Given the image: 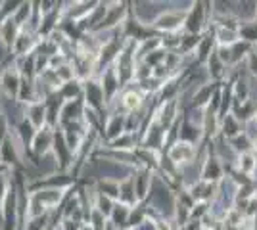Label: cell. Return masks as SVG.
<instances>
[{
    "mask_svg": "<svg viewBox=\"0 0 257 230\" xmlns=\"http://www.w3.org/2000/svg\"><path fill=\"white\" fill-rule=\"evenodd\" d=\"M39 41H41V39H39L37 33H31V31H27V29H22V33L18 37L14 48H12V54L16 56V58H25V56L35 54Z\"/></svg>",
    "mask_w": 257,
    "mask_h": 230,
    "instance_id": "cell-14",
    "label": "cell"
},
{
    "mask_svg": "<svg viewBox=\"0 0 257 230\" xmlns=\"http://www.w3.org/2000/svg\"><path fill=\"white\" fill-rule=\"evenodd\" d=\"M20 4L22 2H2V6H0V20H6V18H12L16 10L20 8Z\"/></svg>",
    "mask_w": 257,
    "mask_h": 230,
    "instance_id": "cell-42",
    "label": "cell"
},
{
    "mask_svg": "<svg viewBox=\"0 0 257 230\" xmlns=\"http://www.w3.org/2000/svg\"><path fill=\"white\" fill-rule=\"evenodd\" d=\"M152 69L150 66H146L144 62H139L137 64V67H135V83L139 85V83H142V81H148L152 77Z\"/></svg>",
    "mask_w": 257,
    "mask_h": 230,
    "instance_id": "cell-40",
    "label": "cell"
},
{
    "mask_svg": "<svg viewBox=\"0 0 257 230\" xmlns=\"http://www.w3.org/2000/svg\"><path fill=\"white\" fill-rule=\"evenodd\" d=\"M255 165H257V155H255V152L240 153V155H238V161H236V171H238V173H242V175L249 176V178L253 180Z\"/></svg>",
    "mask_w": 257,
    "mask_h": 230,
    "instance_id": "cell-23",
    "label": "cell"
},
{
    "mask_svg": "<svg viewBox=\"0 0 257 230\" xmlns=\"http://www.w3.org/2000/svg\"><path fill=\"white\" fill-rule=\"evenodd\" d=\"M125 115H107L106 123H104V129H102V140L104 144L111 142L119 138L121 134H125Z\"/></svg>",
    "mask_w": 257,
    "mask_h": 230,
    "instance_id": "cell-16",
    "label": "cell"
},
{
    "mask_svg": "<svg viewBox=\"0 0 257 230\" xmlns=\"http://www.w3.org/2000/svg\"><path fill=\"white\" fill-rule=\"evenodd\" d=\"M50 224H52V213H46V215H41V217L29 219L23 224L22 230H46Z\"/></svg>",
    "mask_w": 257,
    "mask_h": 230,
    "instance_id": "cell-33",
    "label": "cell"
},
{
    "mask_svg": "<svg viewBox=\"0 0 257 230\" xmlns=\"http://www.w3.org/2000/svg\"><path fill=\"white\" fill-rule=\"evenodd\" d=\"M85 102L81 100H69L62 104V110H60V125L58 129H62L69 123H75V121L83 119V113H85Z\"/></svg>",
    "mask_w": 257,
    "mask_h": 230,
    "instance_id": "cell-13",
    "label": "cell"
},
{
    "mask_svg": "<svg viewBox=\"0 0 257 230\" xmlns=\"http://www.w3.org/2000/svg\"><path fill=\"white\" fill-rule=\"evenodd\" d=\"M54 132L56 129L52 127H43V129H39L37 134H35V138H33L31 142V157H41L44 153L52 152V146H54Z\"/></svg>",
    "mask_w": 257,
    "mask_h": 230,
    "instance_id": "cell-10",
    "label": "cell"
},
{
    "mask_svg": "<svg viewBox=\"0 0 257 230\" xmlns=\"http://www.w3.org/2000/svg\"><path fill=\"white\" fill-rule=\"evenodd\" d=\"M226 176L225 167L219 161V157L215 153H207L204 157V163H202V171H200V180L204 182H211V184H219L223 178Z\"/></svg>",
    "mask_w": 257,
    "mask_h": 230,
    "instance_id": "cell-8",
    "label": "cell"
},
{
    "mask_svg": "<svg viewBox=\"0 0 257 230\" xmlns=\"http://www.w3.org/2000/svg\"><path fill=\"white\" fill-rule=\"evenodd\" d=\"M58 96L64 100V102H69V100H81L83 98V81L79 79H73L69 83H64L60 90H58Z\"/></svg>",
    "mask_w": 257,
    "mask_h": 230,
    "instance_id": "cell-22",
    "label": "cell"
},
{
    "mask_svg": "<svg viewBox=\"0 0 257 230\" xmlns=\"http://www.w3.org/2000/svg\"><path fill=\"white\" fill-rule=\"evenodd\" d=\"M188 192L192 194L194 201H205V203H211V201L215 199V194H217V184L198 180L194 186L188 188Z\"/></svg>",
    "mask_w": 257,
    "mask_h": 230,
    "instance_id": "cell-18",
    "label": "cell"
},
{
    "mask_svg": "<svg viewBox=\"0 0 257 230\" xmlns=\"http://www.w3.org/2000/svg\"><path fill=\"white\" fill-rule=\"evenodd\" d=\"M25 119L29 121L37 131L46 127V104L44 102H33V104H29Z\"/></svg>",
    "mask_w": 257,
    "mask_h": 230,
    "instance_id": "cell-19",
    "label": "cell"
},
{
    "mask_svg": "<svg viewBox=\"0 0 257 230\" xmlns=\"http://www.w3.org/2000/svg\"><path fill=\"white\" fill-rule=\"evenodd\" d=\"M22 33V27L14 22L12 18H6V20H0V44L8 50L12 54V48L18 41V37Z\"/></svg>",
    "mask_w": 257,
    "mask_h": 230,
    "instance_id": "cell-15",
    "label": "cell"
},
{
    "mask_svg": "<svg viewBox=\"0 0 257 230\" xmlns=\"http://www.w3.org/2000/svg\"><path fill=\"white\" fill-rule=\"evenodd\" d=\"M154 175H156V171L144 169V167H139V169H135V173H133L135 192H137V197H139L140 203H144V201H146V197H148V194H150Z\"/></svg>",
    "mask_w": 257,
    "mask_h": 230,
    "instance_id": "cell-12",
    "label": "cell"
},
{
    "mask_svg": "<svg viewBox=\"0 0 257 230\" xmlns=\"http://www.w3.org/2000/svg\"><path fill=\"white\" fill-rule=\"evenodd\" d=\"M31 16H33V2H22V4H20V8L16 10V14L12 16V20H14V22L18 23V25L23 29V27L29 23Z\"/></svg>",
    "mask_w": 257,
    "mask_h": 230,
    "instance_id": "cell-32",
    "label": "cell"
},
{
    "mask_svg": "<svg viewBox=\"0 0 257 230\" xmlns=\"http://www.w3.org/2000/svg\"><path fill=\"white\" fill-rule=\"evenodd\" d=\"M83 102L86 108L98 111L107 117V100L104 96V90L98 79H88L83 83Z\"/></svg>",
    "mask_w": 257,
    "mask_h": 230,
    "instance_id": "cell-5",
    "label": "cell"
},
{
    "mask_svg": "<svg viewBox=\"0 0 257 230\" xmlns=\"http://www.w3.org/2000/svg\"><path fill=\"white\" fill-rule=\"evenodd\" d=\"M14 131L18 132V136L22 138V142L25 144L27 148H31V142H33V138H35V134H37V129L33 127L29 121L23 119L22 123H20V125L14 129Z\"/></svg>",
    "mask_w": 257,
    "mask_h": 230,
    "instance_id": "cell-31",
    "label": "cell"
},
{
    "mask_svg": "<svg viewBox=\"0 0 257 230\" xmlns=\"http://www.w3.org/2000/svg\"><path fill=\"white\" fill-rule=\"evenodd\" d=\"M98 81H100V85H102V90H104V96H106L107 104H109V102H113V100L119 96V92L123 90V87H121V83H119V77H117V73H115L113 66L106 67V69L98 75Z\"/></svg>",
    "mask_w": 257,
    "mask_h": 230,
    "instance_id": "cell-11",
    "label": "cell"
},
{
    "mask_svg": "<svg viewBox=\"0 0 257 230\" xmlns=\"http://www.w3.org/2000/svg\"><path fill=\"white\" fill-rule=\"evenodd\" d=\"M213 33H215V43H217V46L230 48V46H234L240 41L238 31H234V29H226V27H217V25H213Z\"/></svg>",
    "mask_w": 257,
    "mask_h": 230,
    "instance_id": "cell-25",
    "label": "cell"
},
{
    "mask_svg": "<svg viewBox=\"0 0 257 230\" xmlns=\"http://www.w3.org/2000/svg\"><path fill=\"white\" fill-rule=\"evenodd\" d=\"M115 203H117V201H113L111 197H106V196H102V194H98V192H96V201H94V207H96L102 215H106L107 219H109L111 211H113V207H115Z\"/></svg>",
    "mask_w": 257,
    "mask_h": 230,
    "instance_id": "cell-34",
    "label": "cell"
},
{
    "mask_svg": "<svg viewBox=\"0 0 257 230\" xmlns=\"http://www.w3.org/2000/svg\"><path fill=\"white\" fill-rule=\"evenodd\" d=\"M207 213H209V203H205V201H196L194 207L190 209V219L202 220Z\"/></svg>",
    "mask_w": 257,
    "mask_h": 230,
    "instance_id": "cell-41",
    "label": "cell"
},
{
    "mask_svg": "<svg viewBox=\"0 0 257 230\" xmlns=\"http://www.w3.org/2000/svg\"><path fill=\"white\" fill-rule=\"evenodd\" d=\"M219 134H221L223 138H226V140H232V138L242 134V123L236 119L232 113H226L225 117H221Z\"/></svg>",
    "mask_w": 257,
    "mask_h": 230,
    "instance_id": "cell-20",
    "label": "cell"
},
{
    "mask_svg": "<svg viewBox=\"0 0 257 230\" xmlns=\"http://www.w3.org/2000/svg\"><path fill=\"white\" fill-rule=\"evenodd\" d=\"M94 186H96L98 194L111 197L113 201H119V182L109 180V178H98L96 182H94Z\"/></svg>",
    "mask_w": 257,
    "mask_h": 230,
    "instance_id": "cell-28",
    "label": "cell"
},
{
    "mask_svg": "<svg viewBox=\"0 0 257 230\" xmlns=\"http://www.w3.org/2000/svg\"><path fill=\"white\" fill-rule=\"evenodd\" d=\"M20 87H22V73L16 67V56L10 54L4 66L0 67V96L18 100Z\"/></svg>",
    "mask_w": 257,
    "mask_h": 230,
    "instance_id": "cell-3",
    "label": "cell"
},
{
    "mask_svg": "<svg viewBox=\"0 0 257 230\" xmlns=\"http://www.w3.org/2000/svg\"><path fill=\"white\" fill-rule=\"evenodd\" d=\"M85 224V222H83ZM81 222H75L73 219H67V217H62L60 222H58V230H81L83 226Z\"/></svg>",
    "mask_w": 257,
    "mask_h": 230,
    "instance_id": "cell-43",
    "label": "cell"
},
{
    "mask_svg": "<svg viewBox=\"0 0 257 230\" xmlns=\"http://www.w3.org/2000/svg\"><path fill=\"white\" fill-rule=\"evenodd\" d=\"M81 230H94V228H92V226H90V224H88V222H85V224H83V226H81Z\"/></svg>",
    "mask_w": 257,
    "mask_h": 230,
    "instance_id": "cell-44",
    "label": "cell"
},
{
    "mask_svg": "<svg viewBox=\"0 0 257 230\" xmlns=\"http://www.w3.org/2000/svg\"><path fill=\"white\" fill-rule=\"evenodd\" d=\"M192 6V2H177L175 0V6L169 10L161 12L160 16L154 20L152 23V29L154 33L158 35H171V33H182L184 29V22H186V14L188 8Z\"/></svg>",
    "mask_w": 257,
    "mask_h": 230,
    "instance_id": "cell-1",
    "label": "cell"
},
{
    "mask_svg": "<svg viewBox=\"0 0 257 230\" xmlns=\"http://www.w3.org/2000/svg\"><path fill=\"white\" fill-rule=\"evenodd\" d=\"M173 165H177L179 169L184 167V165L192 163L198 159V155H200V146H194L190 142H184V140H179V142H175L171 148H167V152L163 153Z\"/></svg>",
    "mask_w": 257,
    "mask_h": 230,
    "instance_id": "cell-6",
    "label": "cell"
},
{
    "mask_svg": "<svg viewBox=\"0 0 257 230\" xmlns=\"http://www.w3.org/2000/svg\"><path fill=\"white\" fill-rule=\"evenodd\" d=\"M150 217V209L146 207V203H139L135 207H131V215H128V222H127V230L128 228H135L142 224L144 220Z\"/></svg>",
    "mask_w": 257,
    "mask_h": 230,
    "instance_id": "cell-30",
    "label": "cell"
},
{
    "mask_svg": "<svg viewBox=\"0 0 257 230\" xmlns=\"http://www.w3.org/2000/svg\"><path fill=\"white\" fill-rule=\"evenodd\" d=\"M165 58H167V50H163V48H160V50H156V52H152V54H148L142 62L146 64V66H150L152 69H156L158 66H161V64H165Z\"/></svg>",
    "mask_w": 257,
    "mask_h": 230,
    "instance_id": "cell-39",
    "label": "cell"
},
{
    "mask_svg": "<svg viewBox=\"0 0 257 230\" xmlns=\"http://www.w3.org/2000/svg\"><path fill=\"white\" fill-rule=\"evenodd\" d=\"M211 25V2H192L186 14V22L182 33L204 35Z\"/></svg>",
    "mask_w": 257,
    "mask_h": 230,
    "instance_id": "cell-2",
    "label": "cell"
},
{
    "mask_svg": "<svg viewBox=\"0 0 257 230\" xmlns=\"http://www.w3.org/2000/svg\"><path fill=\"white\" fill-rule=\"evenodd\" d=\"M230 142V146L234 148V152L240 155V153H247V152H253L255 148H253V144L247 140L246 136H244V132L240 134V136H236V138H232V140H228Z\"/></svg>",
    "mask_w": 257,
    "mask_h": 230,
    "instance_id": "cell-35",
    "label": "cell"
},
{
    "mask_svg": "<svg viewBox=\"0 0 257 230\" xmlns=\"http://www.w3.org/2000/svg\"><path fill=\"white\" fill-rule=\"evenodd\" d=\"M46 230H58V226H52V224H50V226H48Z\"/></svg>",
    "mask_w": 257,
    "mask_h": 230,
    "instance_id": "cell-45",
    "label": "cell"
},
{
    "mask_svg": "<svg viewBox=\"0 0 257 230\" xmlns=\"http://www.w3.org/2000/svg\"><path fill=\"white\" fill-rule=\"evenodd\" d=\"M0 6H2V2H0Z\"/></svg>",
    "mask_w": 257,
    "mask_h": 230,
    "instance_id": "cell-47",
    "label": "cell"
},
{
    "mask_svg": "<svg viewBox=\"0 0 257 230\" xmlns=\"http://www.w3.org/2000/svg\"><path fill=\"white\" fill-rule=\"evenodd\" d=\"M86 222H88L94 230H104L107 224V217L106 215H102L96 207H92V211H90L88 217H86Z\"/></svg>",
    "mask_w": 257,
    "mask_h": 230,
    "instance_id": "cell-36",
    "label": "cell"
},
{
    "mask_svg": "<svg viewBox=\"0 0 257 230\" xmlns=\"http://www.w3.org/2000/svg\"><path fill=\"white\" fill-rule=\"evenodd\" d=\"M242 132H244V136H246L249 142L253 144V148L257 146V115L255 117H251V119H247L244 125H242Z\"/></svg>",
    "mask_w": 257,
    "mask_h": 230,
    "instance_id": "cell-37",
    "label": "cell"
},
{
    "mask_svg": "<svg viewBox=\"0 0 257 230\" xmlns=\"http://www.w3.org/2000/svg\"><path fill=\"white\" fill-rule=\"evenodd\" d=\"M73 190V188H71ZM33 199H37L48 213H54L62 207L65 196L69 194V190H58V188H39L35 192H29Z\"/></svg>",
    "mask_w": 257,
    "mask_h": 230,
    "instance_id": "cell-7",
    "label": "cell"
},
{
    "mask_svg": "<svg viewBox=\"0 0 257 230\" xmlns=\"http://www.w3.org/2000/svg\"><path fill=\"white\" fill-rule=\"evenodd\" d=\"M253 22H257V4H255V16H253Z\"/></svg>",
    "mask_w": 257,
    "mask_h": 230,
    "instance_id": "cell-46",
    "label": "cell"
},
{
    "mask_svg": "<svg viewBox=\"0 0 257 230\" xmlns=\"http://www.w3.org/2000/svg\"><path fill=\"white\" fill-rule=\"evenodd\" d=\"M179 140L190 142L194 146H202L204 144V131L200 127H196L192 123L181 117V129H179Z\"/></svg>",
    "mask_w": 257,
    "mask_h": 230,
    "instance_id": "cell-17",
    "label": "cell"
},
{
    "mask_svg": "<svg viewBox=\"0 0 257 230\" xmlns=\"http://www.w3.org/2000/svg\"><path fill=\"white\" fill-rule=\"evenodd\" d=\"M128 10H131L128 2H107L106 16H104V20L100 22V25H98L92 33H98V31H115V29H119L125 23V20H127Z\"/></svg>",
    "mask_w": 257,
    "mask_h": 230,
    "instance_id": "cell-4",
    "label": "cell"
},
{
    "mask_svg": "<svg viewBox=\"0 0 257 230\" xmlns=\"http://www.w3.org/2000/svg\"><path fill=\"white\" fill-rule=\"evenodd\" d=\"M181 117H182V110H181V106H179V100H171V102L158 104V110H156V115H154V119L158 121L165 131H167L169 127H173Z\"/></svg>",
    "mask_w": 257,
    "mask_h": 230,
    "instance_id": "cell-9",
    "label": "cell"
},
{
    "mask_svg": "<svg viewBox=\"0 0 257 230\" xmlns=\"http://www.w3.org/2000/svg\"><path fill=\"white\" fill-rule=\"evenodd\" d=\"M160 48H161V35H154L150 39H146V41L137 44V60L142 62L146 56L156 52V50H160Z\"/></svg>",
    "mask_w": 257,
    "mask_h": 230,
    "instance_id": "cell-27",
    "label": "cell"
},
{
    "mask_svg": "<svg viewBox=\"0 0 257 230\" xmlns=\"http://www.w3.org/2000/svg\"><path fill=\"white\" fill-rule=\"evenodd\" d=\"M128 215H131V207L125 205V203H121V201H117L107 220H109V222H111L117 230H127Z\"/></svg>",
    "mask_w": 257,
    "mask_h": 230,
    "instance_id": "cell-24",
    "label": "cell"
},
{
    "mask_svg": "<svg viewBox=\"0 0 257 230\" xmlns=\"http://www.w3.org/2000/svg\"><path fill=\"white\" fill-rule=\"evenodd\" d=\"M56 75H58V79L62 81V85H64V83H69V81H73V79H77L73 62H65L62 67H58V69H56Z\"/></svg>",
    "mask_w": 257,
    "mask_h": 230,
    "instance_id": "cell-38",
    "label": "cell"
},
{
    "mask_svg": "<svg viewBox=\"0 0 257 230\" xmlns=\"http://www.w3.org/2000/svg\"><path fill=\"white\" fill-rule=\"evenodd\" d=\"M119 201L125 203L128 207H135L139 205V197H137V192H135V182H133V176H128L127 180L119 182Z\"/></svg>",
    "mask_w": 257,
    "mask_h": 230,
    "instance_id": "cell-21",
    "label": "cell"
},
{
    "mask_svg": "<svg viewBox=\"0 0 257 230\" xmlns=\"http://www.w3.org/2000/svg\"><path fill=\"white\" fill-rule=\"evenodd\" d=\"M200 41H202V35L182 33V37H181V46H179V52H181V56L188 58V56H194V54H196V48H198Z\"/></svg>",
    "mask_w": 257,
    "mask_h": 230,
    "instance_id": "cell-29",
    "label": "cell"
},
{
    "mask_svg": "<svg viewBox=\"0 0 257 230\" xmlns=\"http://www.w3.org/2000/svg\"><path fill=\"white\" fill-rule=\"evenodd\" d=\"M251 50H253V46L244 43V41H238L234 46H230V56H232V64H230V67L244 66V62H246L247 56L251 54Z\"/></svg>",
    "mask_w": 257,
    "mask_h": 230,
    "instance_id": "cell-26",
    "label": "cell"
}]
</instances>
